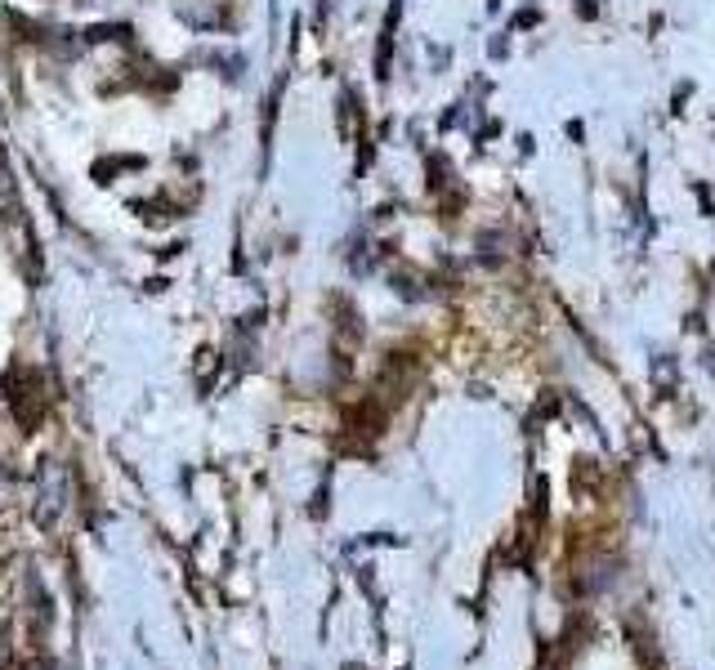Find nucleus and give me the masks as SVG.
I'll use <instances>...</instances> for the list:
<instances>
[{
    "mask_svg": "<svg viewBox=\"0 0 715 670\" xmlns=\"http://www.w3.org/2000/svg\"><path fill=\"white\" fill-rule=\"evenodd\" d=\"M63 487H68V483H63V469H59V465H45V478H41V510H36V519H41V523H54V519H59L63 496H68Z\"/></svg>",
    "mask_w": 715,
    "mask_h": 670,
    "instance_id": "1",
    "label": "nucleus"
}]
</instances>
